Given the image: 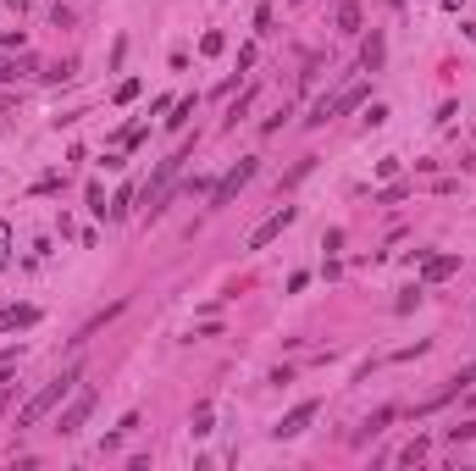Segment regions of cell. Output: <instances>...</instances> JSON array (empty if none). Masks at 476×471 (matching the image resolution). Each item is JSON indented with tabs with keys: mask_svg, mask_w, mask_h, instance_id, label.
<instances>
[{
	"mask_svg": "<svg viewBox=\"0 0 476 471\" xmlns=\"http://www.w3.org/2000/svg\"><path fill=\"white\" fill-rule=\"evenodd\" d=\"M460 6H466V0H443V11H460Z\"/></svg>",
	"mask_w": 476,
	"mask_h": 471,
	"instance_id": "23",
	"label": "cell"
},
{
	"mask_svg": "<svg viewBox=\"0 0 476 471\" xmlns=\"http://www.w3.org/2000/svg\"><path fill=\"white\" fill-rule=\"evenodd\" d=\"M34 321H39V311H34V305H6V311H0V333H17V327H34Z\"/></svg>",
	"mask_w": 476,
	"mask_h": 471,
	"instance_id": "8",
	"label": "cell"
},
{
	"mask_svg": "<svg viewBox=\"0 0 476 471\" xmlns=\"http://www.w3.org/2000/svg\"><path fill=\"white\" fill-rule=\"evenodd\" d=\"M89 211H94V217H105V189H100V183H89Z\"/></svg>",
	"mask_w": 476,
	"mask_h": 471,
	"instance_id": "16",
	"label": "cell"
},
{
	"mask_svg": "<svg viewBox=\"0 0 476 471\" xmlns=\"http://www.w3.org/2000/svg\"><path fill=\"white\" fill-rule=\"evenodd\" d=\"M316 399H305V405H294V410H288V416H283V421H277V427H272V433H277V438H299V433H305V427H311V421H316Z\"/></svg>",
	"mask_w": 476,
	"mask_h": 471,
	"instance_id": "5",
	"label": "cell"
},
{
	"mask_svg": "<svg viewBox=\"0 0 476 471\" xmlns=\"http://www.w3.org/2000/svg\"><path fill=\"white\" fill-rule=\"evenodd\" d=\"M133 94H139V78H122V83H117V106H128Z\"/></svg>",
	"mask_w": 476,
	"mask_h": 471,
	"instance_id": "18",
	"label": "cell"
},
{
	"mask_svg": "<svg viewBox=\"0 0 476 471\" xmlns=\"http://www.w3.org/2000/svg\"><path fill=\"white\" fill-rule=\"evenodd\" d=\"M355 106H366V83H355V89H343V94H332V117H343V111H355Z\"/></svg>",
	"mask_w": 476,
	"mask_h": 471,
	"instance_id": "9",
	"label": "cell"
},
{
	"mask_svg": "<svg viewBox=\"0 0 476 471\" xmlns=\"http://www.w3.org/2000/svg\"><path fill=\"white\" fill-rule=\"evenodd\" d=\"M382 61H388V39H382V34H366V45H360V67L377 73Z\"/></svg>",
	"mask_w": 476,
	"mask_h": 471,
	"instance_id": "7",
	"label": "cell"
},
{
	"mask_svg": "<svg viewBox=\"0 0 476 471\" xmlns=\"http://www.w3.org/2000/svg\"><path fill=\"white\" fill-rule=\"evenodd\" d=\"M249 106H255V89H244V94H238L233 106H228V117H222V122H228V128H238V117H244Z\"/></svg>",
	"mask_w": 476,
	"mask_h": 471,
	"instance_id": "12",
	"label": "cell"
},
{
	"mask_svg": "<svg viewBox=\"0 0 476 471\" xmlns=\"http://www.w3.org/2000/svg\"><path fill=\"white\" fill-rule=\"evenodd\" d=\"M449 438H454V444H466V438H476V416H471V421H460V427H449Z\"/></svg>",
	"mask_w": 476,
	"mask_h": 471,
	"instance_id": "19",
	"label": "cell"
},
{
	"mask_svg": "<svg viewBox=\"0 0 476 471\" xmlns=\"http://www.w3.org/2000/svg\"><path fill=\"white\" fill-rule=\"evenodd\" d=\"M366 122H371V128H382V122H388V106H382V100H371V111H366Z\"/></svg>",
	"mask_w": 476,
	"mask_h": 471,
	"instance_id": "20",
	"label": "cell"
},
{
	"mask_svg": "<svg viewBox=\"0 0 476 471\" xmlns=\"http://www.w3.org/2000/svg\"><path fill=\"white\" fill-rule=\"evenodd\" d=\"M399 461H404V466H415V461H426V444H421V438H415V444H404V449H399Z\"/></svg>",
	"mask_w": 476,
	"mask_h": 471,
	"instance_id": "14",
	"label": "cell"
},
{
	"mask_svg": "<svg viewBox=\"0 0 476 471\" xmlns=\"http://www.w3.org/2000/svg\"><path fill=\"white\" fill-rule=\"evenodd\" d=\"M188 117H194V100H177L172 117H166V128H188Z\"/></svg>",
	"mask_w": 476,
	"mask_h": 471,
	"instance_id": "13",
	"label": "cell"
},
{
	"mask_svg": "<svg viewBox=\"0 0 476 471\" xmlns=\"http://www.w3.org/2000/svg\"><path fill=\"white\" fill-rule=\"evenodd\" d=\"M388 421H394V410H371V416H366V433H382Z\"/></svg>",
	"mask_w": 476,
	"mask_h": 471,
	"instance_id": "17",
	"label": "cell"
},
{
	"mask_svg": "<svg viewBox=\"0 0 476 471\" xmlns=\"http://www.w3.org/2000/svg\"><path fill=\"white\" fill-rule=\"evenodd\" d=\"M128 211H133V189H117V200L105 205V217H111V222H122Z\"/></svg>",
	"mask_w": 476,
	"mask_h": 471,
	"instance_id": "11",
	"label": "cell"
},
{
	"mask_svg": "<svg viewBox=\"0 0 476 471\" xmlns=\"http://www.w3.org/2000/svg\"><path fill=\"white\" fill-rule=\"evenodd\" d=\"M294 217H299L294 205H283V211H272V217H266V222H260L255 233L244 238V249H266L272 238H283V233H288V228H294Z\"/></svg>",
	"mask_w": 476,
	"mask_h": 471,
	"instance_id": "2",
	"label": "cell"
},
{
	"mask_svg": "<svg viewBox=\"0 0 476 471\" xmlns=\"http://www.w3.org/2000/svg\"><path fill=\"white\" fill-rule=\"evenodd\" d=\"M200 50H205V56H222V50H228V39H222V34H205V39H200Z\"/></svg>",
	"mask_w": 476,
	"mask_h": 471,
	"instance_id": "15",
	"label": "cell"
},
{
	"mask_svg": "<svg viewBox=\"0 0 476 471\" xmlns=\"http://www.w3.org/2000/svg\"><path fill=\"white\" fill-rule=\"evenodd\" d=\"M78 377H83V372L73 366V372H61L56 383H45V389H39L28 405H22V410H17V427H39V421H45V416H50V410H56V405L73 393V383H78Z\"/></svg>",
	"mask_w": 476,
	"mask_h": 471,
	"instance_id": "1",
	"label": "cell"
},
{
	"mask_svg": "<svg viewBox=\"0 0 476 471\" xmlns=\"http://www.w3.org/2000/svg\"><path fill=\"white\" fill-rule=\"evenodd\" d=\"M0 266H11V228L0 222Z\"/></svg>",
	"mask_w": 476,
	"mask_h": 471,
	"instance_id": "21",
	"label": "cell"
},
{
	"mask_svg": "<svg viewBox=\"0 0 476 471\" xmlns=\"http://www.w3.org/2000/svg\"><path fill=\"white\" fill-rule=\"evenodd\" d=\"M89 416H94V389H83L78 399H73V405L61 410V421H56V433H61V438H73V433H83V421H89Z\"/></svg>",
	"mask_w": 476,
	"mask_h": 471,
	"instance_id": "3",
	"label": "cell"
},
{
	"mask_svg": "<svg viewBox=\"0 0 476 471\" xmlns=\"http://www.w3.org/2000/svg\"><path fill=\"white\" fill-rule=\"evenodd\" d=\"M471 405H476V393H471Z\"/></svg>",
	"mask_w": 476,
	"mask_h": 471,
	"instance_id": "24",
	"label": "cell"
},
{
	"mask_svg": "<svg viewBox=\"0 0 476 471\" xmlns=\"http://www.w3.org/2000/svg\"><path fill=\"white\" fill-rule=\"evenodd\" d=\"M249 177H255V161H238L233 172H228V177H222V183L211 189V205H233V200H238V189H244Z\"/></svg>",
	"mask_w": 476,
	"mask_h": 471,
	"instance_id": "4",
	"label": "cell"
},
{
	"mask_svg": "<svg viewBox=\"0 0 476 471\" xmlns=\"http://www.w3.org/2000/svg\"><path fill=\"white\" fill-rule=\"evenodd\" d=\"M11 389V372H6V361H0V393Z\"/></svg>",
	"mask_w": 476,
	"mask_h": 471,
	"instance_id": "22",
	"label": "cell"
},
{
	"mask_svg": "<svg viewBox=\"0 0 476 471\" xmlns=\"http://www.w3.org/2000/svg\"><path fill=\"white\" fill-rule=\"evenodd\" d=\"M338 34H360V6H355V0L338 6Z\"/></svg>",
	"mask_w": 476,
	"mask_h": 471,
	"instance_id": "10",
	"label": "cell"
},
{
	"mask_svg": "<svg viewBox=\"0 0 476 471\" xmlns=\"http://www.w3.org/2000/svg\"><path fill=\"white\" fill-rule=\"evenodd\" d=\"M460 272V255H426L421 261V283H443V277H454Z\"/></svg>",
	"mask_w": 476,
	"mask_h": 471,
	"instance_id": "6",
	"label": "cell"
}]
</instances>
